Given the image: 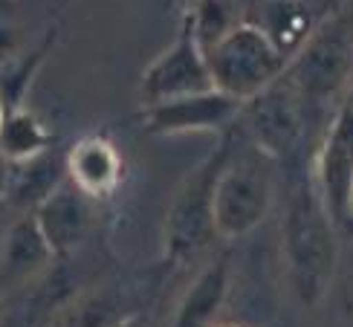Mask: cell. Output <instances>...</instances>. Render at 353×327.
Segmentation results:
<instances>
[{
  "label": "cell",
  "mask_w": 353,
  "mask_h": 327,
  "mask_svg": "<svg viewBox=\"0 0 353 327\" xmlns=\"http://www.w3.org/2000/svg\"><path fill=\"white\" fill-rule=\"evenodd\" d=\"M281 237L290 290L299 304L313 310L327 295L339 264V229L325 209L313 171L287 200Z\"/></svg>",
  "instance_id": "6da1fadb"
},
{
  "label": "cell",
  "mask_w": 353,
  "mask_h": 327,
  "mask_svg": "<svg viewBox=\"0 0 353 327\" xmlns=\"http://www.w3.org/2000/svg\"><path fill=\"white\" fill-rule=\"evenodd\" d=\"M275 200L272 159L258 148H241L229 154L214 183V232L217 237H243L267 220Z\"/></svg>",
  "instance_id": "7a4b0ae2"
},
{
  "label": "cell",
  "mask_w": 353,
  "mask_h": 327,
  "mask_svg": "<svg viewBox=\"0 0 353 327\" xmlns=\"http://www.w3.org/2000/svg\"><path fill=\"white\" fill-rule=\"evenodd\" d=\"M205 64L214 90L249 101L287 72L290 61L255 23H234L205 47Z\"/></svg>",
  "instance_id": "3957f363"
},
{
  "label": "cell",
  "mask_w": 353,
  "mask_h": 327,
  "mask_svg": "<svg viewBox=\"0 0 353 327\" xmlns=\"http://www.w3.org/2000/svg\"><path fill=\"white\" fill-rule=\"evenodd\" d=\"M229 154H232V139H223L214 148V154L205 157L180 183V188L174 191V200L163 223V246L168 261L174 264L194 261L217 237L212 200H214L217 174L226 166Z\"/></svg>",
  "instance_id": "277c9868"
},
{
  "label": "cell",
  "mask_w": 353,
  "mask_h": 327,
  "mask_svg": "<svg viewBox=\"0 0 353 327\" xmlns=\"http://www.w3.org/2000/svg\"><path fill=\"white\" fill-rule=\"evenodd\" d=\"M301 96L296 87L281 76L267 90H261L241 105V113L234 122L249 137V145L267 154L272 162L284 159L299 148L304 133V110Z\"/></svg>",
  "instance_id": "5b68a950"
},
{
  "label": "cell",
  "mask_w": 353,
  "mask_h": 327,
  "mask_svg": "<svg viewBox=\"0 0 353 327\" xmlns=\"http://www.w3.org/2000/svg\"><path fill=\"white\" fill-rule=\"evenodd\" d=\"M353 64V41L347 26L333 18L325 26H316L310 41L287 67V81L296 87V93L313 101H325L345 87Z\"/></svg>",
  "instance_id": "8992f818"
},
{
  "label": "cell",
  "mask_w": 353,
  "mask_h": 327,
  "mask_svg": "<svg viewBox=\"0 0 353 327\" xmlns=\"http://www.w3.org/2000/svg\"><path fill=\"white\" fill-rule=\"evenodd\" d=\"M209 90H214V84L209 76V64H205V50L194 32L191 18H185L183 29L171 41V47L159 52L142 72L139 79L142 108Z\"/></svg>",
  "instance_id": "52a82bcc"
},
{
  "label": "cell",
  "mask_w": 353,
  "mask_h": 327,
  "mask_svg": "<svg viewBox=\"0 0 353 327\" xmlns=\"http://www.w3.org/2000/svg\"><path fill=\"white\" fill-rule=\"evenodd\" d=\"M313 180L339 235H347L353 215V101L336 110L321 139Z\"/></svg>",
  "instance_id": "ba28073f"
},
{
  "label": "cell",
  "mask_w": 353,
  "mask_h": 327,
  "mask_svg": "<svg viewBox=\"0 0 353 327\" xmlns=\"http://www.w3.org/2000/svg\"><path fill=\"white\" fill-rule=\"evenodd\" d=\"M243 101L232 99L220 90L197 93L171 99L163 105L142 108V128L157 137H180V133H203V130H220L232 125L241 113Z\"/></svg>",
  "instance_id": "9c48e42d"
},
{
  "label": "cell",
  "mask_w": 353,
  "mask_h": 327,
  "mask_svg": "<svg viewBox=\"0 0 353 327\" xmlns=\"http://www.w3.org/2000/svg\"><path fill=\"white\" fill-rule=\"evenodd\" d=\"M64 171L70 186L79 188L87 200H108L125 180V157L105 133H87L67 151Z\"/></svg>",
  "instance_id": "30bf717a"
},
{
  "label": "cell",
  "mask_w": 353,
  "mask_h": 327,
  "mask_svg": "<svg viewBox=\"0 0 353 327\" xmlns=\"http://www.w3.org/2000/svg\"><path fill=\"white\" fill-rule=\"evenodd\" d=\"M32 217L43 244L52 252V258H64L70 252H76L84 244L87 232H90L93 200H87L79 188L61 183L47 200L35 206Z\"/></svg>",
  "instance_id": "8fae6325"
},
{
  "label": "cell",
  "mask_w": 353,
  "mask_h": 327,
  "mask_svg": "<svg viewBox=\"0 0 353 327\" xmlns=\"http://www.w3.org/2000/svg\"><path fill=\"white\" fill-rule=\"evenodd\" d=\"M229 281L232 272L226 255H217L212 264H205L183 293L180 304L174 310L171 327H212L229 295Z\"/></svg>",
  "instance_id": "7c38bea8"
},
{
  "label": "cell",
  "mask_w": 353,
  "mask_h": 327,
  "mask_svg": "<svg viewBox=\"0 0 353 327\" xmlns=\"http://www.w3.org/2000/svg\"><path fill=\"white\" fill-rule=\"evenodd\" d=\"M52 258L50 246L35 226L32 212H26L12 223V229L0 237V281L6 284H23L38 275Z\"/></svg>",
  "instance_id": "4fadbf2b"
},
{
  "label": "cell",
  "mask_w": 353,
  "mask_h": 327,
  "mask_svg": "<svg viewBox=\"0 0 353 327\" xmlns=\"http://www.w3.org/2000/svg\"><path fill=\"white\" fill-rule=\"evenodd\" d=\"M255 26L272 41V47L287 61H292L316 32V18L304 0H263Z\"/></svg>",
  "instance_id": "5bb4252c"
},
{
  "label": "cell",
  "mask_w": 353,
  "mask_h": 327,
  "mask_svg": "<svg viewBox=\"0 0 353 327\" xmlns=\"http://www.w3.org/2000/svg\"><path fill=\"white\" fill-rule=\"evenodd\" d=\"M50 151V130L43 128L41 119L18 105L6 108L3 122H0V159L9 166H23Z\"/></svg>",
  "instance_id": "9a60e30c"
},
{
  "label": "cell",
  "mask_w": 353,
  "mask_h": 327,
  "mask_svg": "<svg viewBox=\"0 0 353 327\" xmlns=\"http://www.w3.org/2000/svg\"><path fill=\"white\" fill-rule=\"evenodd\" d=\"M61 174L67 171L50 151L32 162H23V166H9L6 197L14 206H29V212H32L41 200H47L61 186Z\"/></svg>",
  "instance_id": "2e32d148"
},
{
  "label": "cell",
  "mask_w": 353,
  "mask_h": 327,
  "mask_svg": "<svg viewBox=\"0 0 353 327\" xmlns=\"http://www.w3.org/2000/svg\"><path fill=\"white\" fill-rule=\"evenodd\" d=\"M6 186H9V162H3L0 159V209L6 206Z\"/></svg>",
  "instance_id": "e0dca14e"
},
{
  "label": "cell",
  "mask_w": 353,
  "mask_h": 327,
  "mask_svg": "<svg viewBox=\"0 0 353 327\" xmlns=\"http://www.w3.org/2000/svg\"><path fill=\"white\" fill-rule=\"evenodd\" d=\"M116 327H148V324H145V321H139V319H128V321L116 324Z\"/></svg>",
  "instance_id": "ac0fdd59"
},
{
  "label": "cell",
  "mask_w": 353,
  "mask_h": 327,
  "mask_svg": "<svg viewBox=\"0 0 353 327\" xmlns=\"http://www.w3.org/2000/svg\"><path fill=\"white\" fill-rule=\"evenodd\" d=\"M212 327H249V324H241V321H214Z\"/></svg>",
  "instance_id": "d6986e66"
},
{
  "label": "cell",
  "mask_w": 353,
  "mask_h": 327,
  "mask_svg": "<svg viewBox=\"0 0 353 327\" xmlns=\"http://www.w3.org/2000/svg\"><path fill=\"white\" fill-rule=\"evenodd\" d=\"M3 113H6V99H3V93H0V122H3Z\"/></svg>",
  "instance_id": "ffe728a7"
},
{
  "label": "cell",
  "mask_w": 353,
  "mask_h": 327,
  "mask_svg": "<svg viewBox=\"0 0 353 327\" xmlns=\"http://www.w3.org/2000/svg\"><path fill=\"white\" fill-rule=\"evenodd\" d=\"M347 235L353 237V215H350V226H347Z\"/></svg>",
  "instance_id": "44dd1931"
},
{
  "label": "cell",
  "mask_w": 353,
  "mask_h": 327,
  "mask_svg": "<svg viewBox=\"0 0 353 327\" xmlns=\"http://www.w3.org/2000/svg\"><path fill=\"white\" fill-rule=\"evenodd\" d=\"M347 101H353V96H350V99H347Z\"/></svg>",
  "instance_id": "7402d4cb"
}]
</instances>
